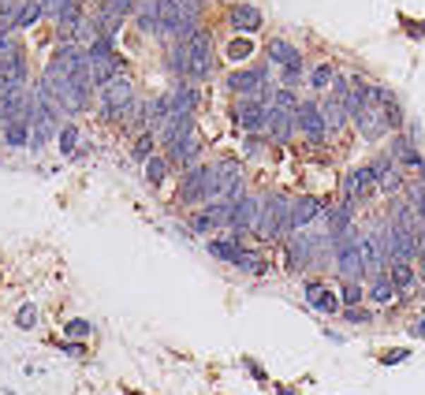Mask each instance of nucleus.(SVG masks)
Segmentation results:
<instances>
[{"label": "nucleus", "instance_id": "obj_44", "mask_svg": "<svg viewBox=\"0 0 425 395\" xmlns=\"http://www.w3.org/2000/svg\"><path fill=\"white\" fill-rule=\"evenodd\" d=\"M295 395H302V391H295Z\"/></svg>", "mask_w": 425, "mask_h": 395}, {"label": "nucleus", "instance_id": "obj_13", "mask_svg": "<svg viewBox=\"0 0 425 395\" xmlns=\"http://www.w3.org/2000/svg\"><path fill=\"white\" fill-rule=\"evenodd\" d=\"M351 127L358 130V138H362V142H369V146H377V142H381L384 135H392L377 104H369V109H362V112H358L354 120H351Z\"/></svg>", "mask_w": 425, "mask_h": 395}, {"label": "nucleus", "instance_id": "obj_23", "mask_svg": "<svg viewBox=\"0 0 425 395\" xmlns=\"http://www.w3.org/2000/svg\"><path fill=\"white\" fill-rule=\"evenodd\" d=\"M157 146H161V142H157V135H153V130H142V135L135 138V146H131V161H135V164H150V157H153V150Z\"/></svg>", "mask_w": 425, "mask_h": 395}, {"label": "nucleus", "instance_id": "obj_8", "mask_svg": "<svg viewBox=\"0 0 425 395\" xmlns=\"http://www.w3.org/2000/svg\"><path fill=\"white\" fill-rule=\"evenodd\" d=\"M369 164L377 168V190H381L384 198H400V194H403V187H407V172L392 161V153H388V150H377L373 157H369Z\"/></svg>", "mask_w": 425, "mask_h": 395}, {"label": "nucleus", "instance_id": "obj_18", "mask_svg": "<svg viewBox=\"0 0 425 395\" xmlns=\"http://www.w3.org/2000/svg\"><path fill=\"white\" fill-rule=\"evenodd\" d=\"M246 246V239H235V235H228V239H209L205 243V250H209V254L212 257H217L220 261V265H235V257H239V250H243Z\"/></svg>", "mask_w": 425, "mask_h": 395}, {"label": "nucleus", "instance_id": "obj_12", "mask_svg": "<svg viewBox=\"0 0 425 395\" xmlns=\"http://www.w3.org/2000/svg\"><path fill=\"white\" fill-rule=\"evenodd\" d=\"M332 269L340 272V280H366V265H362V254H358V239L332 250Z\"/></svg>", "mask_w": 425, "mask_h": 395}, {"label": "nucleus", "instance_id": "obj_11", "mask_svg": "<svg viewBox=\"0 0 425 395\" xmlns=\"http://www.w3.org/2000/svg\"><path fill=\"white\" fill-rule=\"evenodd\" d=\"M295 135H299V116L291 109H269V130H265V138L276 150H284V146H291Z\"/></svg>", "mask_w": 425, "mask_h": 395}, {"label": "nucleus", "instance_id": "obj_38", "mask_svg": "<svg viewBox=\"0 0 425 395\" xmlns=\"http://www.w3.org/2000/svg\"><path fill=\"white\" fill-rule=\"evenodd\" d=\"M403 30H407L410 37H425V19H421V23H414V19H403Z\"/></svg>", "mask_w": 425, "mask_h": 395}, {"label": "nucleus", "instance_id": "obj_37", "mask_svg": "<svg viewBox=\"0 0 425 395\" xmlns=\"http://www.w3.org/2000/svg\"><path fill=\"white\" fill-rule=\"evenodd\" d=\"M64 354H71V358H86V354H90V347L86 344H75V339H60V344H56Z\"/></svg>", "mask_w": 425, "mask_h": 395}, {"label": "nucleus", "instance_id": "obj_36", "mask_svg": "<svg viewBox=\"0 0 425 395\" xmlns=\"http://www.w3.org/2000/svg\"><path fill=\"white\" fill-rule=\"evenodd\" d=\"M23 4H26V0H0V23H16Z\"/></svg>", "mask_w": 425, "mask_h": 395}, {"label": "nucleus", "instance_id": "obj_10", "mask_svg": "<svg viewBox=\"0 0 425 395\" xmlns=\"http://www.w3.org/2000/svg\"><path fill=\"white\" fill-rule=\"evenodd\" d=\"M228 26L235 34H246L254 37L258 30H265V11L258 4H246V0H235V4H228Z\"/></svg>", "mask_w": 425, "mask_h": 395}, {"label": "nucleus", "instance_id": "obj_1", "mask_svg": "<svg viewBox=\"0 0 425 395\" xmlns=\"http://www.w3.org/2000/svg\"><path fill=\"white\" fill-rule=\"evenodd\" d=\"M176 202L179 205H191V209H202L209 202H217V172H212V161L209 164H194L191 172L179 176Z\"/></svg>", "mask_w": 425, "mask_h": 395}, {"label": "nucleus", "instance_id": "obj_20", "mask_svg": "<svg viewBox=\"0 0 425 395\" xmlns=\"http://www.w3.org/2000/svg\"><path fill=\"white\" fill-rule=\"evenodd\" d=\"M250 56H258V42L254 37H246V34H235L224 42V60H232V63H243Z\"/></svg>", "mask_w": 425, "mask_h": 395}, {"label": "nucleus", "instance_id": "obj_34", "mask_svg": "<svg viewBox=\"0 0 425 395\" xmlns=\"http://www.w3.org/2000/svg\"><path fill=\"white\" fill-rule=\"evenodd\" d=\"M410 358V347H388V351H381L377 354V362L381 365H388V370H392V365H403Z\"/></svg>", "mask_w": 425, "mask_h": 395}, {"label": "nucleus", "instance_id": "obj_28", "mask_svg": "<svg viewBox=\"0 0 425 395\" xmlns=\"http://www.w3.org/2000/svg\"><path fill=\"white\" fill-rule=\"evenodd\" d=\"M90 336H94V324H90L86 317H71L68 324H64V339H75V344H86Z\"/></svg>", "mask_w": 425, "mask_h": 395}, {"label": "nucleus", "instance_id": "obj_42", "mask_svg": "<svg viewBox=\"0 0 425 395\" xmlns=\"http://www.w3.org/2000/svg\"><path fill=\"white\" fill-rule=\"evenodd\" d=\"M418 246L425 250V224H421V228H418Z\"/></svg>", "mask_w": 425, "mask_h": 395}, {"label": "nucleus", "instance_id": "obj_35", "mask_svg": "<svg viewBox=\"0 0 425 395\" xmlns=\"http://www.w3.org/2000/svg\"><path fill=\"white\" fill-rule=\"evenodd\" d=\"M239 362H243V370H246L250 377H254V380H258V384H265V388H269V384H273V380H269V373H265V365H261L258 358H250V354H243V358H239Z\"/></svg>", "mask_w": 425, "mask_h": 395}, {"label": "nucleus", "instance_id": "obj_41", "mask_svg": "<svg viewBox=\"0 0 425 395\" xmlns=\"http://www.w3.org/2000/svg\"><path fill=\"white\" fill-rule=\"evenodd\" d=\"M325 339H328V344H343V336L332 332V328H325Z\"/></svg>", "mask_w": 425, "mask_h": 395}, {"label": "nucleus", "instance_id": "obj_30", "mask_svg": "<svg viewBox=\"0 0 425 395\" xmlns=\"http://www.w3.org/2000/svg\"><path fill=\"white\" fill-rule=\"evenodd\" d=\"M302 75H306V60H295V63H287V68H280V86H287V90H295L299 83H302Z\"/></svg>", "mask_w": 425, "mask_h": 395}, {"label": "nucleus", "instance_id": "obj_16", "mask_svg": "<svg viewBox=\"0 0 425 395\" xmlns=\"http://www.w3.org/2000/svg\"><path fill=\"white\" fill-rule=\"evenodd\" d=\"M232 269L246 272V276H265L273 265H269V257H265L258 246H250V243H246L243 250H239V257H235V265H232Z\"/></svg>", "mask_w": 425, "mask_h": 395}, {"label": "nucleus", "instance_id": "obj_7", "mask_svg": "<svg viewBox=\"0 0 425 395\" xmlns=\"http://www.w3.org/2000/svg\"><path fill=\"white\" fill-rule=\"evenodd\" d=\"M302 295H306V306L313 313H321V317H340L343 313L340 287H328L325 280H317V276H310V280L302 284Z\"/></svg>", "mask_w": 425, "mask_h": 395}, {"label": "nucleus", "instance_id": "obj_25", "mask_svg": "<svg viewBox=\"0 0 425 395\" xmlns=\"http://www.w3.org/2000/svg\"><path fill=\"white\" fill-rule=\"evenodd\" d=\"M42 19H45V4H42V0H26L23 11L16 16V30H34Z\"/></svg>", "mask_w": 425, "mask_h": 395}, {"label": "nucleus", "instance_id": "obj_14", "mask_svg": "<svg viewBox=\"0 0 425 395\" xmlns=\"http://www.w3.org/2000/svg\"><path fill=\"white\" fill-rule=\"evenodd\" d=\"M366 302L373 306L377 313H388L395 302H400V291L392 287L388 280V272H377V276H369V284H366Z\"/></svg>", "mask_w": 425, "mask_h": 395}, {"label": "nucleus", "instance_id": "obj_29", "mask_svg": "<svg viewBox=\"0 0 425 395\" xmlns=\"http://www.w3.org/2000/svg\"><path fill=\"white\" fill-rule=\"evenodd\" d=\"M340 317L347 321V324H354V328H366V324L377 321V310L373 306H351V310H343Z\"/></svg>", "mask_w": 425, "mask_h": 395}, {"label": "nucleus", "instance_id": "obj_6", "mask_svg": "<svg viewBox=\"0 0 425 395\" xmlns=\"http://www.w3.org/2000/svg\"><path fill=\"white\" fill-rule=\"evenodd\" d=\"M295 116H299V135L306 138V146H325V138H328V123H325L321 101H317V97L299 101Z\"/></svg>", "mask_w": 425, "mask_h": 395}, {"label": "nucleus", "instance_id": "obj_15", "mask_svg": "<svg viewBox=\"0 0 425 395\" xmlns=\"http://www.w3.org/2000/svg\"><path fill=\"white\" fill-rule=\"evenodd\" d=\"M172 94V112H198V104H202V90H198L194 83H176L168 90Z\"/></svg>", "mask_w": 425, "mask_h": 395}, {"label": "nucleus", "instance_id": "obj_24", "mask_svg": "<svg viewBox=\"0 0 425 395\" xmlns=\"http://www.w3.org/2000/svg\"><path fill=\"white\" fill-rule=\"evenodd\" d=\"M60 153H64V161H78V142H83V135H78V123H64V130H60Z\"/></svg>", "mask_w": 425, "mask_h": 395}, {"label": "nucleus", "instance_id": "obj_19", "mask_svg": "<svg viewBox=\"0 0 425 395\" xmlns=\"http://www.w3.org/2000/svg\"><path fill=\"white\" fill-rule=\"evenodd\" d=\"M321 112H325V123H328V135H340V130H347V123H351V116H347V109H343V101L340 97H325L321 101Z\"/></svg>", "mask_w": 425, "mask_h": 395}, {"label": "nucleus", "instance_id": "obj_17", "mask_svg": "<svg viewBox=\"0 0 425 395\" xmlns=\"http://www.w3.org/2000/svg\"><path fill=\"white\" fill-rule=\"evenodd\" d=\"M302 56V52L287 42V37H269L265 42V60L273 63V68H287V63H295Z\"/></svg>", "mask_w": 425, "mask_h": 395}, {"label": "nucleus", "instance_id": "obj_27", "mask_svg": "<svg viewBox=\"0 0 425 395\" xmlns=\"http://www.w3.org/2000/svg\"><path fill=\"white\" fill-rule=\"evenodd\" d=\"M332 78H336V63H328V60H321L317 68L306 71V83H310L313 90H328V86H332Z\"/></svg>", "mask_w": 425, "mask_h": 395}, {"label": "nucleus", "instance_id": "obj_32", "mask_svg": "<svg viewBox=\"0 0 425 395\" xmlns=\"http://www.w3.org/2000/svg\"><path fill=\"white\" fill-rule=\"evenodd\" d=\"M86 56L94 60V63H101V60H112V56H116V45L109 42V37H97V42L86 49Z\"/></svg>", "mask_w": 425, "mask_h": 395}, {"label": "nucleus", "instance_id": "obj_4", "mask_svg": "<svg viewBox=\"0 0 425 395\" xmlns=\"http://www.w3.org/2000/svg\"><path fill=\"white\" fill-rule=\"evenodd\" d=\"M381 190H377V168L373 164H354L351 172H343L340 179V198H347V202L354 205H366V202H373Z\"/></svg>", "mask_w": 425, "mask_h": 395}, {"label": "nucleus", "instance_id": "obj_43", "mask_svg": "<svg viewBox=\"0 0 425 395\" xmlns=\"http://www.w3.org/2000/svg\"><path fill=\"white\" fill-rule=\"evenodd\" d=\"M0 94H4V78H0Z\"/></svg>", "mask_w": 425, "mask_h": 395}, {"label": "nucleus", "instance_id": "obj_21", "mask_svg": "<svg viewBox=\"0 0 425 395\" xmlns=\"http://www.w3.org/2000/svg\"><path fill=\"white\" fill-rule=\"evenodd\" d=\"M0 138L8 150H30V120H8Z\"/></svg>", "mask_w": 425, "mask_h": 395}, {"label": "nucleus", "instance_id": "obj_5", "mask_svg": "<svg viewBox=\"0 0 425 395\" xmlns=\"http://www.w3.org/2000/svg\"><path fill=\"white\" fill-rule=\"evenodd\" d=\"M232 123L246 135H265L269 130V109L261 104V97H235L232 101Z\"/></svg>", "mask_w": 425, "mask_h": 395}, {"label": "nucleus", "instance_id": "obj_9", "mask_svg": "<svg viewBox=\"0 0 425 395\" xmlns=\"http://www.w3.org/2000/svg\"><path fill=\"white\" fill-rule=\"evenodd\" d=\"M325 220V202L317 194H299L291 198V235L295 231H306L313 224Z\"/></svg>", "mask_w": 425, "mask_h": 395}, {"label": "nucleus", "instance_id": "obj_26", "mask_svg": "<svg viewBox=\"0 0 425 395\" xmlns=\"http://www.w3.org/2000/svg\"><path fill=\"white\" fill-rule=\"evenodd\" d=\"M340 302H343V310L366 306V284L362 280H343L340 284Z\"/></svg>", "mask_w": 425, "mask_h": 395}, {"label": "nucleus", "instance_id": "obj_3", "mask_svg": "<svg viewBox=\"0 0 425 395\" xmlns=\"http://www.w3.org/2000/svg\"><path fill=\"white\" fill-rule=\"evenodd\" d=\"M217 71V52H212V30L202 26L191 42H187V83H205Z\"/></svg>", "mask_w": 425, "mask_h": 395}, {"label": "nucleus", "instance_id": "obj_39", "mask_svg": "<svg viewBox=\"0 0 425 395\" xmlns=\"http://www.w3.org/2000/svg\"><path fill=\"white\" fill-rule=\"evenodd\" d=\"M414 269H418V284L425 287V250H421V254L414 257Z\"/></svg>", "mask_w": 425, "mask_h": 395}, {"label": "nucleus", "instance_id": "obj_40", "mask_svg": "<svg viewBox=\"0 0 425 395\" xmlns=\"http://www.w3.org/2000/svg\"><path fill=\"white\" fill-rule=\"evenodd\" d=\"M410 336H414V339H425V313H421V317L414 321V328H410Z\"/></svg>", "mask_w": 425, "mask_h": 395}, {"label": "nucleus", "instance_id": "obj_22", "mask_svg": "<svg viewBox=\"0 0 425 395\" xmlns=\"http://www.w3.org/2000/svg\"><path fill=\"white\" fill-rule=\"evenodd\" d=\"M142 172H145V183H150L153 190H161V187H164V179H168V172H172V164H168V157H164V153H153V157H150V164H145Z\"/></svg>", "mask_w": 425, "mask_h": 395}, {"label": "nucleus", "instance_id": "obj_31", "mask_svg": "<svg viewBox=\"0 0 425 395\" xmlns=\"http://www.w3.org/2000/svg\"><path fill=\"white\" fill-rule=\"evenodd\" d=\"M265 150H269V138H265V135H246V142H243V161L265 157Z\"/></svg>", "mask_w": 425, "mask_h": 395}, {"label": "nucleus", "instance_id": "obj_2", "mask_svg": "<svg viewBox=\"0 0 425 395\" xmlns=\"http://www.w3.org/2000/svg\"><path fill=\"white\" fill-rule=\"evenodd\" d=\"M291 235V198L284 190H269L265 194V213L258 224V243H284Z\"/></svg>", "mask_w": 425, "mask_h": 395}, {"label": "nucleus", "instance_id": "obj_33", "mask_svg": "<svg viewBox=\"0 0 425 395\" xmlns=\"http://www.w3.org/2000/svg\"><path fill=\"white\" fill-rule=\"evenodd\" d=\"M37 317H42V313H37V302H23L19 313H16V324L19 328H37Z\"/></svg>", "mask_w": 425, "mask_h": 395}]
</instances>
